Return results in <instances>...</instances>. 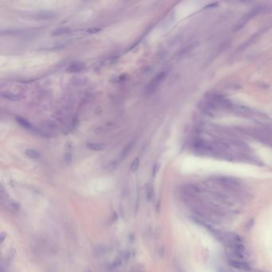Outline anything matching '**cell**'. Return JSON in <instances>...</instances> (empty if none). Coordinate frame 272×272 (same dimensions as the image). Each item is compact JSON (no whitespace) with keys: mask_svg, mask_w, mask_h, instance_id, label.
I'll return each instance as SVG.
<instances>
[{"mask_svg":"<svg viewBox=\"0 0 272 272\" xmlns=\"http://www.w3.org/2000/svg\"><path fill=\"white\" fill-rule=\"evenodd\" d=\"M164 76H165V72H160L157 75L155 76V78L151 81L150 83L148 85V86L146 87V93H152V92H154L155 90H157L158 86L160 85L161 81L164 78Z\"/></svg>","mask_w":272,"mask_h":272,"instance_id":"cell-1","label":"cell"},{"mask_svg":"<svg viewBox=\"0 0 272 272\" xmlns=\"http://www.w3.org/2000/svg\"><path fill=\"white\" fill-rule=\"evenodd\" d=\"M85 68V65L83 63V62H73L72 64H70L69 66L66 69V72L67 73H78V72H81L82 70H84Z\"/></svg>","mask_w":272,"mask_h":272,"instance_id":"cell-2","label":"cell"},{"mask_svg":"<svg viewBox=\"0 0 272 272\" xmlns=\"http://www.w3.org/2000/svg\"><path fill=\"white\" fill-rule=\"evenodd\" d=\"M107 248L104 245L96 246L93 250V255L95 258H100L106 253Z\"/></svg>","mask_w":272,"mask_h":272,"instance_id":"cell-3","label":"cell"},{"mask_svg":"<svg viewBox=\"0 0 272 272\" xmlns=\"http://www.w3.org/2000/svg\"><path fill=\"white\" fill-rule=\"evenodd\" d=\"M15 120L17 121L18 124H19L22 127H23L24 129H30V130H32L33 129V126L31 125V124H30L27 120H26L25 118L22 117H19V116H16L15 117Z\"/></svg>","mask_w":272,"mask_h":272,"instance_id":"cell-4","label":"cell"},{"mask_svg":"<svg viewBox=\"0 0 272 272\" xmlns=\"http://www.w3.org/2000/svg\"><path fill=\"white\" fill-rule=\"evenodd\" d=\"M87 149L93 150V151H101L104 149V145L99 143H93V142H88L86 143Z\"/></svg>","mask_w":272,"mask_h":272,"instance_id":"cell-5","label":"cell"},{"mask_svg":"<svg viewBox=\"0 0 272 272\" xmlns=\"http://www.w3.org/2000/svg\"><path fill=\"white\" fill-rule=\"evenodd\" d=\"M25 154L31 159H34V160H37L40 157V153L38 151H36L35 149H27L25 150Z\"/></svg>","mask_w":272,"mask_h":272,"instance_id":"cell-6","label":"cell"},{"mask_svg":"<svg viewBox=\"0 0 272 272\" xmlns=\"http://www.w3.org/2000/svg\"><path fill=\"white\" fill-rule=\"evenodd\" d=\"M1 96L3 98L7 99L9 101H17L20 99L19 95H16V94H14V93H8V92H3V93H1Z\"/></svg>","mask_w":272,"mask_h":272,"instance_id":"cell-7","label":"cell"},{"mask_svg":"<svg viewBox=\"0 0 272 272\" xmlns=\"http://www.w3.org/2000/svg\"><path fill=\"white\" fill-rule=\"evenodd\" d=\"M70 29L68 27H61V28H58L56 30L52 32V35L54 36H58V35H62V34H66L70 33Z\"/></svg>","mask_w":272,"mask_h":272,"instance_id":"cell-8","label":"cell"},{"mask_svg":"<svg viewBox=\"0 0 272 272\" xmlns=\"http://www.w3.org/2000/svg\"><path fill=\"white\" fill-rule=\"evenodd\" d=\"M132 142H130V143L128 144V145L125 147V149H123V151L121 152V156H120V159H121V160H123V159H125V158L126 157L127 155L129 154V152H130L131 149H132Z\"/></svg>","mask_w":272,"mask_h":272,"instance_id":"cell-9","label":"cell"},{"mask_svg":"<svg viewBox=\"0 0 272 272\" xmlns=\"http://www.w3.org/2000/svg\"><path fill=\"white\" fill-rule=\"evenodd\" d=\"M139 165H140V159H139V157H137V158H135L134 160H132V164H131V166H130L131 171H137L138 169V168H139Z\"/></svg>","mask_w":272,"mask_h":272,"instance_id":"cell-10","label":"cell"},{"mask_svg":"<svg viewBox=\"0 0 272 272\" xmlns=\"http://www.w3.org/2000/svg\"><path fill=\"white\" fill-rule=\"evenodd\" d=\"M152 196H153V190L151 186L149 185L147 187V190H146V199L148 201H150L152 198Z\"/></svg>","mask_w":272,"mask_h":272,"instance_id":"cell-11","label":"cell"},{"mask_svg":"<svg viewBox=\"0 0 272 272\" xmlns=\"http://www.w3.org/2000/svg\"><path fill=\"white\" fill-rule=\"evenodd\" d=\"M129 272H145V268L142 265L138 264L137 266H133Z\"/></svg>","mask_w":272,"mask_h":272,"instance_id":"cell-12","label":"cell"},{"mask_svg":"<svg viewBox=\"0 0 272 272\" xmlns=\"http://www.w3.org/2000/svg\"><path fill=\"white\" fill-rule=\"evenodd\" d=\"M101 31V28L100 27H91V28L88 29L87 30V33L88 34H97Z\"/></svg>","mask_w":272,"mask_h":272,"instance_id":"cell-13","label":"cell"},{"mask_svg":"<svg viewBox=\"0 0 272 272\" xmlns=\"http://www.w3.org/2000/svg\"><path fill=\"white\" fill-rule=\"evenodd\" d=\"M6 234H5V233H1V244H3V242L4 241V239H5V238H6Z\"/></svg>","mask_w":272,"mask_h":272,"instance_id":"cell-14","label":"cell"},{"mask_svg":"<svg viewBox=\"0 0 272 272\" xmlns=\"http://www.w3.org/2000/svg\"><path fill=\"white\" fill-rule=\"evenodd\" d=\"M117 219V213H113V214L112 220L113 221H116Z\"/></svg>","mask_w":272,"mask_h":272,"instance_id":"cell-15","label":"cell"},{"mask_svg":"<svg viewBox=\"0 0 272 272\" xmlns=\"http://www.w3.org/2000/svg\"><path fill=\"white\" fill-rule=\"evenodd\" d=\"M157 164H156V165L154 166V168H153V170H152V175L155 176L156 173H157Z\"/></svg>","mask_w":272,"mask_h":272,"instance_id":"cell-16","label":"cell"},{"mask_svg":"<svg viewBox=\"0 0 272 272\" xmlns=\"http://www.w3.org/2000/svg\"><path fill=\"white\" fill-rule=\"evenodd\" d=\"M87 272H92V271H91V270H88V271H87Z\"/></svg>","mask_w":272,"mask_h":272,"instance_id":"cell-17","label":"cell"}]
</instances>
